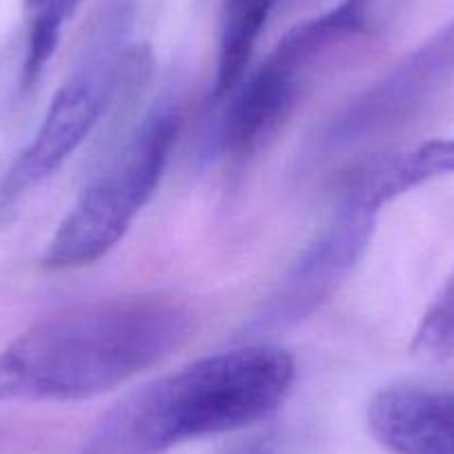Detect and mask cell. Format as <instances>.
<instances>
[{"instance_id": "6da1fadb", "label": "cell", "mask_w": 454, "mask_h": 454, "mask_svg": "<svg viewBox=\"0 0 454 454\" xmlns=\"http://www.w3.org/2000/svg\"><path fill=\"white\" fill-rule=\"evenodd\" d=\"M194 312L165 294L74 305L0 350V401H85L163 364L192 339Z\"/></svg>"}, {"instance_id": "5b68a950", "label": "cell", "mask_w": 454, "mask_h": 454, "mask_svg": "<svg viewBox=\"0 0 454 454\" xmlns=\"http://www.w3.org/2000/svg\"><path fill=\"white\" fill-rule=\"evenodd\" d=\"M452 82L454 20H450L336 114L318 137L317 159H336L405 128Z\"/></svg>"}, {"instance_id": "7a4b0ae2", "label": "cell", "mask_w": 454, "mask_h": 454, "mask_svg": "<svg viewBox=\"0 0 454 454\" xmlns=\"http://www.w3.org/2000/svg\"><path fill=\"white\" fill-rule=\"evenodd\" d=\"M294 379V356L270 343L203 356L129 392L100 419L82 454H165L246 430L286 403Z\"/></svg>"}, {"instance_id": "3957f363", "label": "cell", "mask_w": 454, "mask_h": 454, "mask_svg": "<svg viewBox=\"0 0 454 454\" xmlns=\"http://www.w3.org/2000/svg\"><path fill=\"white\" fill-rule=\"evenodd\" d=\"M138 0H100L76 63L51 98L41 128L0 181V207L54 176L91 137L125 90L152 72L150 47L134 45Z\"/></svg>"}, {"instance_id": "8fae6325", "label": "cell", "mask_w": 454, "mask_h": 454, "mask_svg": "<svg viewBox=\"0 0 454 454\" xmlns=\"http://www.w3.org/2000/svg\"><path fill=\"white\" fill-rule=\"evenodd\" d=\"M410 348L421 359L445 361L454 356V272L421 317Z\"/></svg>"}, {"instance_id": "277c9868", "label": "cell", "mask_w": 454, "mask_h": 454, "mask_svg": "<svg viewBox=\"0 0 454 454\" xmlns=\"http://www.w3.org/2000/svg\"><path fill=\"white\" fill-rule=\"evenodd\" d=\"M181 125L183 114L174 103L147 114L56 227L43 254L45 268H85L123 241L163 178Z\"/></svg>"}, {"instance_id": "30bf717a", "label": "cell", "mask_w": 454, "mask_h": 454, "mask_svg": "<svg viewBox=\"0 0 454 454\" xmlns=\"http://www.w3.org/2000/svg\"><path fill=\"white\" fill-rule=\"evenodd\" d=\"M82 0H23L25 51L20 63V91H32L60 43L65 23Z\"/></svg>"}, {"instance_id": "ba28073f", "label": "cell", "mask_w": 454, "mask_h": 454, "mask_svg": "<svg viewBox=\"0 0 454 454\" xmlns=\"http://www.w3.org/2000/svg\"><path fill=\"white\" fill-rule=\"evenodd\" d=\"M448 174H454V138H434L361 163L343 178L339 200L379 214L383 205Z\"/></svg>"}, {"instance_id": "52a82bcc", "label": "cell", "mask_w": 454, "mask_h": 454, "mask_svg": "<svg viewBox=\"0 0 454 454\" xmlns=\"http://www.w3.org/2000/svg\"><path fill=\"white\" fill-rule=\"evenodd\" d=\"M370 434L395 454H454V392L386 387L368 403Z\"/></svg>"}, {"instance_id": "8992f818", "label": "cell", "mask_w": 454, "mask_h": 454, "mask_svg": "<svg viewBox=\"0 0 454 454\" xmlns=\"http://www.w3.org/2000/svg\"><path fill=\"white\" fill-rule=\"evenodd\" d=\"M374 225L377 214L339 200L332 221L252 314L243 330L246 339L287 330L318 312L365 254Z\"/></svg>"}, {"instance_id": "7c38bea8", "label": "cell", "mask_w": 454, "mask_h": 454, "mask_svg": "<svg viewBox=\"0 0 454 454\" xmlns=\"http://www.w3.org/2000/svg\"><path fill=\"white\" fill-rule=\"evenodd\" d=\"M216 454H274V443L270 436L254 434L225 445V448Z\"/></svg>"}, {"instance_id": "9c48e42d", "label": "cell", "mask_w": 454, "mask_h": 454, "mask_svg": "<svg viewBox=\"0 0 454 454\" xmlns=\"http://www.w3.org/2000/svg\"><path fill=\"white\" fill-rule=\"evenodd\" d=\"M281 0H221L214 98L232 94L246 78L259 38Z\"/></svg>"}]
</instances>
